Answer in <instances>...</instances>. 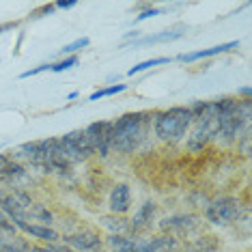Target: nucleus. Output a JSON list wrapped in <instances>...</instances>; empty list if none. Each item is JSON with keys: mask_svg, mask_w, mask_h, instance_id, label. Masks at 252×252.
<instances>
[{"mask_svg": "<svg viewBox=\"0 0 252 252\" xmlns=\"http://www.w3.org/2000/svg\"><path fill=\"white\" fill-rule=\"evenodd\" d=\"M170 61H173V59H168V56H158V59L142 61V63H138V65L131 67V69H127V76H136V73L147 71V69H151V67H158V65H168Z\"/></svg>", "mask_w": 252, "mask_h": 252, "instance_id": "13", "label": "nucleus"}, {"mask_svg": "<svg viewBox=\"0 0 252 252\" xmlns=\"http://www.w3.org/2000/svg\"><path fill=\"white\" fill-rule=\"evenodd\" d=\"M164 11L162 9H158V7H151V9H145L140 15H136V20H134V24H138V22L142 20H149V18H156V15H162Z\"/></svg>", "mask_w": 252, "mask_h": 252, "instance_id": "20", "label": "nucleus"}, {"mask_svg": "<svg viewBox=\"0 0 252 252\" xmlns=\"http://www.w3.org/2000/svg\"><path fill=\"white\" fill-rule=\"evenodd\" d=\"M15 226H18L22 233L31 235V237H35V239H41V242L50 244V246H54V244H56V242H59V239H61L59 231H54L52 226H43V224H28L26 220H20V222H15Z\"/></svg>", "mask_w": 252, "mask_h": 252, "instance_id": "8", "label": "nucleus"}, {"mask_svg": "<svg viewBox=\"0 0 252 252\" xmlns=\"http://www.w3.org/2000/svg\"><path fill=\"white\" fill-rule=\"evenodd\" d=\"M235 48H239V41H228V43H220V45H214V48H207V50H196V52H190V54H179L177 61L179 63H194V61H200V59H209V56L231 52Z\"/></svg>", "mask_w": 252, "mask_h": 252, "instance_id": "10", "label": "nucleus"}, {"mask_svg": "<svg viewBox=\"0 0 252 252\" xmlns=\"http://www.w3.org/2000/svg\"><path fill=\"white\" fill-rule=\"evenodd\" d=\"M32 218H37L39 222H41L43 226H50L54 222V218H52V211H48V207L45 205H32L31 211H28Z\"/></svg>", "mask_w": 252, "mask_h": 252, "instance_id": "16", "label": "nucleus"}, {"mask_svg": "<svg viewBox=\"0 0 252 252\" xmlns=\"http://www.w3.org/2000/svg\"><path fill=\"white\" fill-rule=\"evenodd\" d=\"M76 97H80V93H78V91H73V93L67 95V99H76Z\"/></svg>", "mask_w": 252, "mask_h": 252, "instance_id": "25", "label": "nucleus"}, {"mask_svg": "<svg viewBox=\"0 0 252 252\" xmlns=\"http://www.w3.org/2000/svg\"><path fill=\"white\" fill-rule=\"evenodd\" d=\"M108 207L114 216H125L131 209V190L127 183H117L108 198Z\"/></svg>", "mask_w": 252, "mask_h": 252, "instance_id": "7", "label": "nucleus"}, {"mask_svg": "<svg viewBox=\"0 0 252 252\" xmlns=\"http://www.w3.org/2000/svg\"><path fill=\"white\" fill-rule=\"evenodd\" d=\"M205 216H207V220L211 224H228L235 218H239V200L231 196L218 198L207 207Z\"/></svg>", "mask_w": 252, "mask_h": 252, "instance_id": "5", "label": "nucleus"}, {"mask_svg": "<svg viewBox=\"0 0 252 252\" xmlns=\"http://www.w3.org/2000/svg\"><path fill=\"white\" fill-rule=\"evenodd\" d=\"M82 134L93 153H99L101 158L108 156V151L112 149V121H95L87 125Z\"/></svg>", "mask_w": 252, "mask_h": 252, "instance_id": "4", "label": "nucleus"}, {"mask_svg": "<svg viewBox=\"0 0 252 252\" xmlns=\"http://www.w3.org/2000/svg\"><path fill=\"white\" fill-rule=\"evenodd\" d=\"M125 89H127V84H110V87L97 89L95 93H91L89 101H97V99H101V97H112V95H117V93H123Z\"/></svg>", "mask_w": 252, "mask_h": 252, "instance_id": "15", "label": "nucleus"}, {"mask_svg": "<svg viewBox=\"0 0 252 252\" xmlns=\"http://www.w3.org/2000/svg\"><path fill=\"white\" fill-rule=\"evenodd\" d=\"M156 209H158V205H156V203H151V200H147V203L142 205V207L134 214V218L129 220V226L134 228V231H142V228H147L149 224H151Z\"/></svg>", "mask_w": 252, "mask_h": 252, "instance_id": "11", "label": "nucleus"}, {"mask_svg": "<svg viewBox=\"0 0 252 252\" xmlns=\"http://www.w3.org/2000/svg\"><path fill=\"white\" fill-rule=\"evenodd\" d=\"M183 32H179L177 28H170V31H162L158 35H149V37H142L138 41H134V45H145V43H168V41H175V39H181Z\"/></svg>", "mask_w": 252, "mask_h": 252, "instance_id": "12", "label": "nucleus"}, {"mask_svg": "<svg viewBox=\"0 0 252 252\" xmlns=\"http://www.w3.org/2000/svg\"><path fill=\"white\" fill-rule=\"evenodd\" d=\"M156 112H127L112 121V149L121 153L136 151L147 138Z\"/></svg>", "mask_w": 252, "mask_h": 252, "instance_id": "1", "label": "nucleus"}, {"mask_svg": "<svg viewBox=\"0 0 252 252\" xmlns=\"http://www.w3.org/2000/svg\"><path fill=\"white\" fill-rule=\"evenodd\" d=\"M59 145H61L63 156H65V159L71 166L78 164V162H84V159H89L91 156H93V149L89 147V142H87V138H84L82 129L65 134L63 138H59Z\"/></svg>", "mask_w": 252, "mask_h": 252, "instance_id": "3", "label": "nucleus"}, {"mask_svg": "<svg viewBox=\"0 0 252 252\" xmlns=\"http://www.w3.org/2000/svg\"><path fill=\"white\" fill-rule=\"evenodd\" d=\"M73 7H76V0H69V2H56L54 4V9H73Z\"/></svg>", "mask_w": 252, "mask_h": 252, "instance_id": "22", "label": "nucleus"}, {"mask_svg": "<svg viewBox=\"0 0 252 252\" xmlns=\"http://www.w3.org/2000/svg\"><path fill=\"white\" fill-rule=\"evenodd\" d=\"M89 45H91V39L89 37H80V39H76V41L63 45V48H61V56H73L76 52H80V50L89 48Z\"/></svg>", "mask_w": 252, "mask_h": 252, "instance_id": "17", "label": "nucleus"}, {"mask_svg": "<svg viewBox=\"0 0 252 252\" xmlns=\"http://www.w3.org/2000/svg\"><path fill=\"white\" fill-rule=\"evenodd\" d=\"M28 252H54V248L50 244H43V246H31Z\"/></svg>", "mask_w": 252, "mask_h": 252, "instance_id": "21", "label": "nucleus"}, {"mask_svg": "<svg viewBox=\"0 0 252 252\" xmlns=\"http://www.w3.org/2000/svg\"><path fill=\"white\" fill-rule=\"evenodd\" d=\"M0 252H26V250H20V248H15V246H4Z\"/></svg>", "mask_w": 252, "mask_h": 252, "instance_id": "23", "label": "nucleus"}, {"mask_svg": "<svg viewBox=\"0 0 252 252\" xmlns=\"http://www.w3.org/2000/svg\"><path fill=\"white\" fill-rule=\"evenodd\" d=\"M65 244L76 252H87V250H97L101 246V237L95 231H82L78 235H69L65 237Z\"/></svg>", "mask_w": 252, "mask_h": 252, "instance_id": "9", "label": "nucleus"}, {"mask_svg": "<svg viewBox=\"0 0 252 252\" xmlns=\"http://www.w3.org/2000/svg\"><path fill=\"white\" fill-rule=\"evenodd\" d=\"M32 207V200L26 196L24 192H13L7 194V196L0 198V211H2L7 218H11L13 222L24 220L26 214Z\"/></svg>", "mask_w": 252, "mask_h": 252, "instance_id": "6", "label": "nucleus"}, {"mask_svg": "<svg viewBox=\"0 0 252 252\" xmlns=\"http://www.w3.org/2000/svg\"><path fill=\"white\" fill-rule=\"evenodd\" d=\"M153 131H156L158 140L168 142V145H177L188 136V131L194 125L192 112L186 106H173L168 110H159L153 114Z\"/></svg>", "mask_w": 252, "mask_h": 252, "instance_id": "2", "label": "nucleus"}, {"mask_svg": "<svg viewBox=\"0 0 252 252\" xmlns=\"http://www.w3.org/2000/svg\"><path fill=\"white\" fill-rule=\"evenodd\" d=\"M78 56L73 54V56H65L63 61H59V63H52V71L54 73H61V71H65V69H71L73 65H78Z\"/></svg>", "mask_w": 252, "mask_h": 252, "instance_id": "18", "label": "nucleus"}, {"mask_svg": "<svg viewBox=\"0 0 252 252\" xmlns=\"http://www.w3.org/2000/svg\"><path fill=\"white\" fill-rule=\"evenodd\" d=\"M108 244H110V248L114 252H131L136 242L134 239L123 237V235H110V237H108Z\"/></svg>", "mask_w": 252, "mask_h": 252, "instance_id": "14", "label": "nucleus"}, {"mask_svg": "<svg viewBox=\"0 0 252 252\" xmlns=\"http://www.w3.org/2000/svg\"><path fill=\"white\" fill-rule=\"evenodd\" d=\"M13 26H15V24H2V26H0V35H2V32L7 31V28H13Z\"/></svg>", "mask_w": 252, "mask_h": 252, "instance_id": "24", "label": "nucleus"}, {"mask_svg": "<svg viewBox=\"0 0 252 252\" xmlns=\"http://www.w3.org/2000/svg\"><path fill=\"white\" fill-rule=\"evenodd\" d=\"M43 71H52V63H43V65H39V67H35V69H28V71H24L22 73V80H26V78H32V76H37V73H43Z\"/></svg>", "mask_w": 252, "mask_h": 252, "instance_id": "19", "label": "nucleus"}]
</instances>
